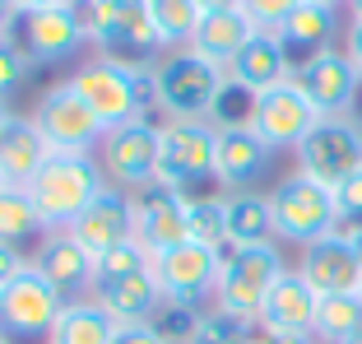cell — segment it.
<instances>
[{"label": "cell", "mask_w": 362, "mask_h": 344, "mask_svg": "<svg viewBox=\"0 0 362 344\" xmlns=\"http://www.w3.org/2000/svg\"><path fill=\"white\" fill-rule=\"evenodd\" d=\"M214 177V126L163 121L158 130V182L186 195V186Z\"/></svg>", "instance_id": "4fadbf2b"}, {"label": "cell", "mask_w": 362, "mask_h": 344, "mask_svg": "<svg viewBox=\"0 0 362 344\" xmlns=\"http://www.w3.org/2000/svg\"><path fill=\"white\" fill-rule=\"evenodd\" d=\"M191 344H251V326L218 312V307H209V312H200V326H195Z\"/></svg>", "instance_id": "d6a6232c"}, {"label": "cell", "mask_w": 362, "mask_h": 344, "mask_svg": "<svg viewBox=\"0 0 362 344\" xmlns=\"http://www.w3.org/2000/svg\"><path fill=\"white\" fill-rule=\"evenodd\" d=\"M47 224L37 214V205L23 186H10V191H0V242H10V247H23L33 237H42Z\"/></svg>", "instance_id": "f546056e"}, {"label": "cell", "mask_w": 362, "mask_h": 344, "mask_svg": "<svg viewBox=\"0 0 362 344\" xmlns=\"http://www.w3.org/2000/svg\"><path fill=\"white\" fill-rule=\"evenodd\" d=\"M334 38V10H325V5H311V0H302L298 10L284 19V28H279V42L288 47V56L298 52L302 61L316 52H325Z\"/></svg>", "instance_id": "83f0119b"}, {"label": "cell", "mask_w": 362, "mask_h": 344, "mask_svg": "<svg viewBox=\"0 0 362 344\" xmlns=\"http://www.w3.org/2000/svg\"><path fill=\"white\" fill-rule=\"evenodd\" d=\"M33 270H42L47 284L65 293V302H79L93 293L98 280V256H88L70 233H47L37 242V256H33Z\"/></svg>", "instance_id": "ffe728a7"}, {"label": "cell", "mask_w": 362, "mask_h": 344, "mask_svg": "<svg viewBox=\"0 0 362 344\" xmlns=\"http://www.w3.org/2000/svg\"><path fill=\"white\" fill-rule=\"evenodd\" d=\"M298 5H302V0H242L246 19L256 23L260 33H279V28H284V19L298 10Z\"/></svg>", "instance_id": "836d02e7"}, {"label": "cell", "mask_w": 362, "mask_h": 344, "mask_svg": "<svg viewBox=\"0 0 362 344\" xmlns=\"http://www.w3.org/2000/svg\"><path fill=\"white\" fill-rule=\"evenodd\" d=\"M65 307H70L65 293L47 284L42 270L28 265L10 289H0V335L5 340H52Z\"/></svg>", "instance_id": "ba28073f"}, {"label": "cell", "mask_w": 362, "mask_h": 344, "mask_svg": "<svg viewBox=\"0 0 362 344\" xmlns=\"http://www.w3.org/2000/svg\"><path fill=\"white\" fill-rule=\"evenodd\" d=\"M293 84L307 93V103L320 112V117H344L362 93L358 65H353L344 52H334V47H325V52H316V56H307V61L293 65Z\"/></svg>", "instance_id": "9a60e30c"}, {"label": "cell", "mask_w": 362, "mask_h": 344, "mask_svg": "<svg viewBox=\"0 0 362 344\" xmlns=\"http://www.w3.org/2000/svg\"><path fill=\"white\" fill-rule=\"evenodd\" d=\"M349 10H353V19H362V0H349Z\"/></svg>", "instance_id": "bcb514c9"}, {"label": "cell", "mask_w": 362, "mask_h": 344, "mask_svg": "<svg viewBox=\"0 0 362 344\" xmlns=\"http://www.w3.org/2000/svg\"><path fill=\"white\" fill-rule=\"evenodd\" d=\"M149 5V19H153V33H158V42L163 47H191L195 28H200L204 10H200V0H144Z\"/></svg>", "instance_id": "f1b7e54d"}, {"label": "cell", "mask_w": 362, "mask_h": 344, "mask_svg": "<svg viewBox=\"0 0 362 344\" xmlns=\"http://www.w3.org/2000/svg\"><path fill=\"white\" fill-rule=\"evenodd\" d=\"M256 23L246 19V10H209L200 19V28H195V38H191V47L200 56H209L214 65H233L237 61V52H242L251 38H256Z\"/></svg>", "instance_id": "d4e9b609"}, {"label": "cell", "mask_w": 362, "mask_h": 344, "mask_svg": "<svg viewBox=\"0 0 362 344\" xmlns=\"http://www.w3.org/2000/svg\"><path fill=\"white\" fill-rule=\"evenodd\" d=\"M228 79L246 93H265V88H279L293 79V56L279 42V33H256L228 65Z\"/></svg>", "instance_id": "603a6c76"}, {"label": "cell", "mask_w": 362, "mask_h": 344, "mask_svg": "<svg viewBox=\"0 0 362 344\" xmlns=\"http://www.w3.org/2000/svg\"><path fill=\"white\" fill-rule=\"evenodd\" d=\"M0 344H10V340H5V335H0Z\"/></svg>", "instance_id": "681fc988"}, {"label": "cell", "mask_w": 362, "mask_h": 344, "mask_svg": "<svg viewBox=\"0 0 362 344\" xmlns=\"http://www.w3.org/2000/svg\"><path fill=\"white\" fill-rule=\"evenodd\" d=\"M158 130L163 126H153V121H130V126L103 135L98 163L117 191H149L158 182Z\"/></svg>", "instance_id": "30bf717a"}, {"label": "cell", "mask_w": 362, "mask_h": 344, "mask_svg": "<svg viewBox=\"0 0 362 344\" xmlns=\"http://www.w3.org/2000/svg\"><path fill=\"white\" fill-rule=\"evenodd\" d=\"M269 214H274V237L311 247V242H320L339 228V200H334L330 186L293 172L269 191Z\"/></svg>", "instance_id": "52a82bcc"}, {"label": "cell", "mask_w": 362, "mask_h": 344, "mask_svg": "<svg viewBox=\"0 0 362 344\" xmlns=\"http://www.w3.org/2000/svg\"><path fill=\"white\" fill-rule=\"evenodd\" d=\"M256 344H316V335H260Z\"/></svg>", "instance_id": "60d3db41"}, {"label": "cell", "mask_w": 362, "mask_h": 344, "mask_svg": "<svg viewBox=\"0 0 362 344\" xmlns=\"http://www.w3.org/2000/svg\"><path fill=\"white\" fill-rule=\"evenodd\" d=\"M70 237L98 260L112 256V251H121V247H130V242H135V195L107 186V191L84 210V219L70 228Z\"/></svg>", "instance_id": "e0dca14e"}, {"label": "cell", "mask_w": 362, "mask_h": 344, "mask_svg": "<svg viewBox=\"0 0 362 344\" xmlns=\"http://www.w3.org/2000/svg\"><path fill=\"white\" fill-rule=\"evenodd\" d=\"M75 14L88 33V47H98V56L144 65V56L163 47L144 0H79Z\"/></svg>", "instance_id": "5b68a950"}, {"label": "cell", "mask_w": 362, "mask_h": 344, "mask_svg": "<svg viewBox=\"0 0 362 344\" xmlns=\"http://www.w3.org/2000/svg\"><path fill=\"white\" fill-rule=\"evenodd\" d=\"M284 275L288 270H284V256H279L274 242L223 251V280H218V293H214V307L237 316V321H246V326H256L269 289H274Z\"/></svg>", "instance_id": "8992f818"}, {"label": "cell", "mask_w": 362, "mask_h": 344, "mask_svg": "<svg viewBox=\"0 0 362 344\" xmlns=\"http://www.w3.org/2000/svg\"><path fill=\"white\" fill-rule=\"evenodd\" d=\"M344 56L358 65V75H362V19H353L349 33H344Z\"/></svg>", "instance_id": "74e56055"}, {"label": "cell", "mask_w": 362, "mask_h": 344, "mask_svg": "<svg viewBox=\"0 0 362 344\" xmlns=\"http://www.w3.org/2000/svg\"><path fill=\"white\" fill-rule=\"evenodd\" d=\"M316 293H311V284L302 280L298 270H288L284 280L269 289L265 307H260V331L265 335H311L316 331Z\"/></svg>", "instance_id": "7402d4cb"}, {"label": "cell", "mask_w": 362, "mask_h": 344, "mask_svg": "<svg viewBox=\"0 0 362 344\" xmlns=\"http://www.w3.org/2000/svg\"><path fill=\"white\" fill-rule=\"evenodd\" d=\"M311 5H325V10H339V5H349V0H311Z\"/></svg>", "instance_id": "7bdbcfd3"}, {"label": "cell", "mask_w": 362, "mask_h": 344, "mask_svg": "<svg viewBox=\"0 0 362 344\" xmlns=\"http://www.w3.org/2000/svg\"><path fill=\"white\" fill-rule=\"evenodd\" d=\"M186 228L191 242L228 251V195H186Z\"/></svg>", "instance_id": "1f68e13d"}, {"label": "cell", "mask_w": 362, "mask_h": 344, "mask_svg": "<svg viewBox=\"0 0 362 344\" xmlns=\"http://www.w3.org/2000/svg\"><path fill=\"white\" fill-rule=\"evenodd\" d=\"M200 10H242V0H200Z\"/></svg>", "instance_id": "b9f144b4"}, {"label": "cell", "mask_w": 362, "mask_h": 344, "mask_svg": "<svg viewBox=\"0 0 362 344\" xmlns=\"http://www.w3.org/2000/svg\"><path fill=\"white\" fill-rule=\"evenodd\" d=\"M251 344H256V340H251Z\"/></svg>", "instance_id": "f907efd6"}, {"label": "cell", "mask_w": 362, "mask_h": 344, "mask_svg": "<svg viewBox=\"0 0 362 344\" xmlns=\"http://www.w3.org/2000/svg\"><path fill=\"white\" fill-rule=\"evenodd\" d=\"M79 0H19V10H70Z\"/></svg>", "instance_id": "ab89813d"}, {"label": "cell", "mask_w": 362, "mask_h": 344, "mask_svg": "<svg viewBox=\"0 0 362 344\" xmlns=\"http://www.w3.org/2000/svg\"><path fill=\"white\" fill-rule=\"evenodd\" d=\"M260 242H274L269 195H256V191L228 195V251L233 247H260Z\"/></svg>", "instance_id": "4316f807"}, {"label": "cell", "mask_w": 362, "mask_h": 344, "mask_svg": "<svg viewBox=\"0 0 362 344\" xmlns=\"http://www.w3.org/2000/svg\"><path fill=\"white\" fill-rule=\"evenodd\" d=\"M344 344H362V331H358V335H353V340H344Z\"/></svg>", "instance_id": "7dc6e473"}, {"label": "cell", "mask_w": 362, "mask_h": 344, "mask_svg": "<svg viewBox=\"0 0 362 344\" xmlns=\"http://www.w3.org/2000/svg\"><path fill=\"white\" fill-rule=\"evenodd\" d=\"M153 70V108H163L172 121H204L218 112V98L228 93V70L200 56L195 47L168 52Z\"/></svg>", "instance_id": "3957f363"}, {"label": "cell", "mask_w": 362, "mask_h": 344, "mask_svg": "<svg viewBox=\"0 0 362 344\" xmlns=\"http://www.w3.org/2000/svg\"><path fill=\"white\" fill-rule=\"evenodd\" d=\"M107 172L98 154H52L47 168L33 177L23 191L33 195L37 214H42L47 233H70L84 219V210L107 191Z\"/></svg>", "instance_id": "7a4b0ae2"}, {"label": "cell", "mask_w": 362, "mask_h": 344, "mask_svg": "<svg viewBox=\"0 0 362 344\" xmlns=\"http://www.w3.org/2000/svg\"><path fill=\"white\" fill-rule=\"evenodd\" d=\"M293 154H298L302 177L334 191L339 182H349L353 172H362V126H353L344 117H320L316 130Z\"/></svg>", "instance_id": "9c48e42d"}, {"label": "cell", "mask_w": 362, "mask_h": 344, "mask_svg": "<svg viewBox=\"0 0 362 344\" xmlns=\"http://www.w3.org/2000/svg\"><path fill=\"white\" fill-rule=\"evenodd\" d=\"M349 242H353V251H358V260H362V228H358V233L349 237Z\"/></svg>", "instance_id": "ee69618b"}, {"label": "cell", "mask_w": 362, "mask_h": 344, "mask_svg": "<svg viewBox=\"0 0 362 344\" xmlns=\"http://www.w3.org/2000/svg\"><path fill=\"white\" fill-rule=\"evenodd\" d=\"M117 344H168V340L158 335V326H121Z\"/></svg>", "instance_id": "8d00e7d4"}, {"label": "cell", "mask_w": 362, "mask_h": 344, "mask_svg": "<svg viewBox=\"0 0 362 344\" xmlns=\"http://www.w3.org/2000/svg\"><path fill=\"white\" fill-rule=\"evenodd\" d=\"M65 84L88 103V112L103 121V130L144 121V112L153 108V70L117 61V56H88Z\"/></svg>", "instance_id": "6da1fadb"}, {"label": "cell", "mask_w": 362, "mask_h": 344, "mask_svg": "<svg viewBox=\"0 0 362 344\" xmlns=\"http://www.w3.org/2000/svg\"><path fill=\"white\" fill-rule=\"evenodd\" d=\"M153 275H158V289H163L168 302L200 307V302H214V293H218L223 251L204 247V242H181V247L153 256Z\"/></svg>", "instance_id": "8fae6325"}, {"label": "cell", "mask_w": 362, "mask_h": 344, "mask_svg": "<svg viewBox=\"0 0 362 344\" xmlns=\"http://www.w3.org/2000/svg\"><path fill=\"white\" fill-rule=\"evenodd\" d=\"M10 42L19 47L33 65H56V61H65V56H75L79 47L88 42V33H84V23H79L75 5H70V10H23V19H19Z\"/></svg>", "instance_id": "2e32d148"}, {"label": "cell", "mask_w": 362, "mask_h": 344, "mask_svg": "<svg viewBox=\"0 0 362 344\" xmlns=\"http://www.w3.org/2000/svg\"><path fill=\"white\" fill-rule=\"evenodd\" d=\"M28 265H33V260L23 256L19 247H10V242H0V289H10V284L19 280V275H23Z\"/></svg>", "instance_id": "d590c367"}, {"label": "cell", "mask_w": 362, "mask_h": 344, "mask_svg": "<svg viewBox=\"0 0 362 344\" xmlns=\"http://www.w3.org/2000/svg\"><path fill=\"white\" fill-rule=\"evenodd\" d=\"M316 121H320V112L311 108L307 93L288 79V84H279V88L256 93V103H251V121H246V126L256 130L269 149H298L311 130H316Z\"/></svg>", "instance_id": "5bb4252c"}, {"label": "cell", "mask_w": 362, "mask_h": 344, "mask_svg": "<svg viewBox=\"0 0 362 344\" xmlns=\"http://www.w3.org/2000/svg\"><path fill=\"white\" fill-rule=\"evenodd\" d=\"M5 121H10V108H5V98H0V130H5Z\"/></svg>", "instance_id": "f6af8a7d"}, {"label": "cell", "mask_w": 362, "mask_h": 344, "mask_svg": "<svg viewBox=\"0 0 362 344\" xmlns=\"http://www.w3.org/2000/svg\"><path fill=\"white\" fill-rule=\"evenodd\" d=\"M88 298L117 316V326H153V316L168 302L158 289V275H153V256H144L135 242L98 260V280Z\"/></svg>", "instance_id": "277c9868"}, {"label": "cell", "mask_w": 362, "mask_h": 344, "mask_svg": "<svg viewBox=\"0 0 362 344\" xmlns=\"http://www.w3.org/2000/svg\"><path fill=\"white\" fill-rule=\"evenodd\" d=\"M362 331V293H334V298L316 302V340L325 344H344Z\"/></svg>", "instance_id": "4dcf8cb0"}, {"label": "cell", "mask_w": 362, "mask_h": 344, "mask_svg": "<svg viewBox=\"0 0 362 344\" xmlns=\"http://www.w3.org/2000/svg\"><path fill=\"white\" fill-rule=\"evenodd\" d=\"M298 275L311 284L316 298H334V293H362V260L353 251L349 237L330 233L302 247V260H298Z\"/></svg>", "instance_id": "d6986e66"}, {"label": "cell", "mask_w": 362, "mask_h": 344, "mask_svg": "<svg viewBox=\"0 0 362 344\" xmlns=\"http://www.w3.org/2000/svg\"><path fill=\"white\" fill-rule=\"evenodd\" d=\"M117 335H121L117 316L103 312L93 298H79L61 312V321H56L47 344H117Z\"/></svg>", "instance_id": "484cf974"}, {"label": "cell", "mask_w": 362, "mask_h": 344, "mask_svg": "<svg viewBox=\"0 0 362 344\" xmlns=\"http://www.w3.org/2000/svg\"><path fill=\"white\" fill-rule=\"evenodd\" d=\"M47 159H52V144H47V135L37 130V121L10 112V121L0 130V172H5V182L28 186L33 177L47 168Z\"/></svg>", "instance_id": "cb8c5ba5"}, {"label": "cell", "mask_w": 362, "mask_h": 344, "mask_svg": "<svg viewBox=\"0 0 362 344\" xmlns=\"http://www.w3.org/2000/svg\"><path fill=\"white\" fill-rule=\"evenodd\" d=\"M191 242V228H186V195L172 191V186L153 182L149 191L135 200V247L144 256H163V251Z\"/></svg>", "instance_id": "ac0fdd59"}, {"label": "cell", "mask_w": 362, "mask_h": 344, "mask_svg": "<svg viewBox=\"0 0 362 344\" xmlns=\"http://www.w3.org/2000/svg\"><path fill=\"white\" fill-rule=\"evenodd\" d=\"M0 191H10V182H5V172H0Z\"/></svg>", "instance_id": "c3c4849f"}, {"label": "cell", "mask_w": 362, "mask_h": 344, "mask_svg": "<svg viewBox=\"0 0 362 344\" xmlns=\"http://www.w3.org/2000/svg\"><path fill=\"white\" fill-rule=\"evenodd\" d=\"M23 10H19V0H0V38H14V28H19Z\"/></svg>", "instance_id": "f35d334b"}, {"label": "cell", "mask_w": 362, "mask_h": 344, "mask_svg": "<svg viewBox=\"0 0 362 344\" xmlns=\"http://www.w3.org/2000/svg\"><path fill=\"white\" fill-rule=\"evenodd\" d=\"M28 70H33V61L19 52V47L10 42V38H0V98H10L14 88L28 79Z\"/></svg>", "instance_id": "e575fe53"}, {"label": "cell", "mask_w": 362, "mask_h": 344, "mask_svg": "<svg viewBox=\"0 0 362 344\" xmlns=\"http://www.w3.org/2000/svg\"><path fill=\"white\" fill-rule=\"evenodd\" d=\"M269 154L274 149L251 126H214V182L246 191L256 177H265Z\"/></svg>", "instance_id": "44dd1931"}, {"label": "cell", "mask_w": 362, "mask_h": 344, "mask_svg": "<svg viewBox=\"0 0 362 344\" xmlns=\"http://www.w3.org/2000/svg\"><path fill=\"white\" fill-rule=\"evenodd\" d=\"M33 121L37 130L47 135L52 154H98L103 144V121L88 112V103L75 93L70 84H56L37 98V108H33Z\"/></svg>", "instance_id": "7c38bea8"}]
</instances>
